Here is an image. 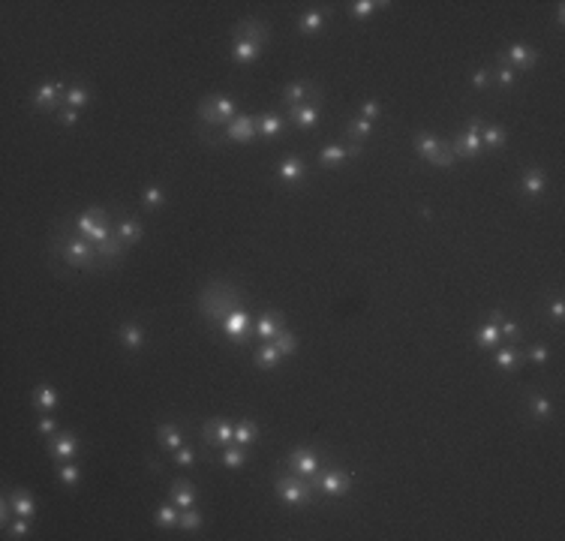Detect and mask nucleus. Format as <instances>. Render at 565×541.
<instances>
[{"label":"nucleus","mask_w":565,"mask_h":541,"mask_svg":"<svg viewBox=\"0 0 565 541\" xmlns=\"http://www.w3.org/2000/svg\"><path fill=\"white\" fill-rule=\"evenodd\" d=\"M61 229H63V226H61ZM52 253L61 256V259L70 265V268H79V271H103V268H105V262L99 259L96 247L90 244V241L79 238V235H70V229H66V235H63V232H54V238H52Z\"/></svg>","instance_id":"f257e3e1"},{"label":"nucleus","mask_w":565,"mask_h":541,"mask_svg":"<svg viewBox=\"0 0 565 541\" xmlns=\"http://www.w3.org/2000/svg\"><path fill=\"white\" fill-rule=\"evenodd\" d=\"M240 304H244V289L229 280H211V286H205L198 295V310L211 322H223Z\"/></svg>","instance_id":"f03ea898"},{"label":"nucleus","mask_w":565,"mask_h":541,"mask_svg":"<svg viewBox=\"0 0 565 541\" xmlns=\"http://www.w3.org/2000/svg\"><path fill=\"white\" fill-rule=\"evenodd\" d=\"M72 232H76L79 238H85L90 241L94 247H99L103 241H109L114 235V229H112V216L105 207H88L85 214H79V216H72Z\"/></svg>","instance_id":"7ed1b4c3"},{"label":"nucleus","mask_w":565,"mask_h":541,"mask_svg":"<svg viewBox=\"0 0 565 541\" xmlns=\"http://www.w3.org/2000/svg\"><path fill=\"white\" fill-rule=\"evenodd\" d=\"M274 493H277V499L286 505H304V502H313L316 499V487L310 484V478H301L292 472V476L274 478Z\"/></svg>","instance_id":"20e7f679"},{"label":"nucleus","mask_w":565,"mask_h":541,"mask_svg":"<svg viewBox=\"0 0 565 541\" xmlns=\"http://www.w3.org/2000/svg\"><path fill=\"white\" fill-rule=\"evenodd\" d=\"M63 96H66L63 81H45V85H39L33 90V108L37 112H61Z\"/></svg>","instance_id":"39448f33"},{"label":"nucleus","mask_w":565,"mask_h":541,"mask_svg":"<svg viewBox=\"0 0 565 541\" xmlns=\"http://www.w3.org/2000/svg\"><path fill=\"white\" fill-rule=\"evenodd\" d=\"M282 103H286L289 108L292 105H307V103H322V88L313 85L310 79L307 81H292V85L282 88Z\"/></svg>","instance_id":"423d86ee"},{"label":"nucleus","mask_w":565,"mask_h":541,"mask_svg":"<svg viewBox=\"0 0 565 541\" xmlns=\"http://www.w3.org/2000/svg\"><path fill=\"white\" fill-rule=\"evenodd\" d=\"M202 439H205L207 454H211L214 448H226V445L235 442V424H229V421H207V424H202Z\"/></svg>","instance_id":"0eeeda50"},{"label":"nucleus","mask_w":565,"mask_h":541,"mask_svg":"<svg viewBox=\"0 0 565 541\" xmlns=\"http://www.w3.org/2000/svg\"><path fill=\"white\" fill-rule=\"evenodd\" d=\"M286 463H289V472H295V476H301V478H313V476H319V469H322V457L316 454L313 448H295Z\"/></svg>","instance_id":"6e6552de"},{"label":"nucleus","mask_w":565,"mask_h":541,"mask_svg":"<svg viewBox=\"0 0 565 541\" xmlns=\"http://www.w3.org/2000/svg\"><path fill=\"white\" fill-rule=\"evenodd\" d=\"M256 136H259V123H256V118H250V114H238L235 121H229L226 127H223L220 141H240V145H247V141H253Z\"/></svg>","instance_id":"1a4fd4ad"},{"label":"nucleus","mask_w":565,"mask_h":541,"mask_svg":"<svg viewBox=\"0 0 565 541\" xmlns=\"http://www.w3.org/2000/svg\"><path fill=\"white\" fill-rule=\"evenodd\" d=\"M496 63H505V66H511V70H533L538 63V52L533 45L514 43V45L505 48V52H500V61Z\"/></svg>","instance_id":"9d476101"},{"label":"nucleus","mask_w":565,"mask_h":541,"mask_svg":"<svg viewBox=\"0 0 565 541\" xmlns=\"http://www.w3.org/2000/svg\"><path fill=\"white\" fill-rule=\"evenodd\" d=\"M313 487H316V493L337 499V496H346L349 490H352V478H349L343 469H331L325 476H319V481H316Z\"/></svg>","instance_id":"9b49d317"},{"label":"nucleus","mask_w":565,"mask_h":541,"mask_svg":"<svg viewBox=\"0 0 565 541\" xmlns=\"http://www.w3.org/2000/svg\"><path fill=\"white\" fill-rule=\"evenodd\" d=\"M223 325V334H226L229 340H235L238 346H244V340H247V331L253 328V316L244 310V307H238V310H232L226 319L220 322Z\"/></svg>","instance_id":"f8f14e48"},{"label":"nucleus","mask_w":565,"mask_h":541,"mask_svg":"<svg viewBox=\"0 0 565 541\" xmlns=\"http://www.w3.org/2000/svg\"><path fill=\"white\" fill-rule=\"evenodd\" d=\"M282 328H286V316L277 313V310H265L259 316V322H253V334H256V340H262V343H271Z\"/></svg>","instance_id":"ddd939ff"},{"label":"nucleus","mask_w":565,"mask_h":541,"mask_svg":"<svg viewBox=\"0 0 565 541\" xmlns=\"http://www.w3.org/2000/svg\"><path fill=\"white\" fill-rule=\"evenodd\" d=\"M48 451H52L54 460H76L79 454V436L72 430H63V433H54L48 439Z\"/></svg>","instance_id":"4468645a"},{"label":"nucleus","mask_w":565,"mask_h":541,"mask_svg":"<svg viewBox=\"0 0 565 541\" xmlns=\"http://www.w3.org/2000/svg\"><path fill=\"white\" fill-rule=\"evenodd\" d=\"M520 193L529 196V198H538L547 190V172L538 169V165H533V169H523L520 172V181H517Z\"/></svg>","instance_id":"2eb2a0df"},{"label":"nucleus","mask_w":565,"mask_h":541,"mask_svg":"<svg viewBox=\"0 0 565 541\" xmlns=\"http://www.w3.org/2000/svg\"><path fill=\"white\" fill-rule=\"evenodd\" d=\"M235 39H253V43H259L265 48V43L271 39V30H268V24L259 21V19H240L235 24Z\"/></svg>","instance_id":"dca6fc26"},{"label":"nucleus","mask_w":565,"mask_h":541,"mask_svg":"<svg viewBox=\"0 0 565 541\" xmlns=\"http://www.w3.org/2000/svg\"><path fill=\"white\" fill-rule=\"evenodd\" d=\"M454 154L457 160H475V156L484 154V145H481V130H466L460 139L454 141Z\"/></svg>","instance_id":"f3484780"},{"label":"nucleus","mask_w":565,"mask_h":541,"mask_svg":"<svg viewBox=\"0 0 565 541\" xmlns=\"http://www.w3.org/2000/svg\"><path fill=\"white\" fill-rule=\"evenodd\" d=\"M277 178L282 184H304L307 181V165L301 156H286L277 163Z\"/></svg>","instance_id":"a211bd4d"},{"label":"nucleus","mask_w":565,"mask_h":541,"mask_svg":"<svg viewBox=\"0 0 565 541\" xmlns=\"http://www.w3.org/2000/svg\"><path fill=\"white\" fill-rule=\"evenodd\" d=\"M207 99H211L214 114H217L220 127H226L229 121H235V118H238V99H235V96H229V94H211Z\"/></svg>","instance_id":"6ab92c4d"},{"label":"nucleus","mask_w":565,"mask_h":541,"mask_svg":"<svg viewBox=\"0 0 565 541\" xmlns=\"http://www.w3.org/2000/svg\"><path fill=\"white\" fill-rule=\"evenodd\" d=\"M262 57V45L253 43V39H235L232 43V61L247 66V63H256Z\"/></svg>","instance_id":"aec40b11"},{"label":"nucleus","mask_w":565,"mask_h":541,"mask_svg":"<svg viewBox=\"0 0 565 541\" xmlns=\"http://www.w3.org/2000/svg\"><path fill=\"white\" fill-rule=\"evenodd\" d=\"M289 121H292L298 130H313L316 123H319V105H316V103L292 105V108H289Z\"/></svg>","instance_id":"412c9836"},{"label":"nucleus","mask_w":565,"mask_h":541,"mask_svg":"<svg viewBox=\"0 0 565 541\" xmlns=\"http://www.w3.org/2000/svg\"><path fill=\"white\" fill-rule=\"evenodd\" d=\"M505 141H508V132H505L502 123H484L481 127V145L484 151H505Z\"/></svg>","instance_id":"4be33fe9"},{"label":"nucleus","mask_w":565,"mask_h":541,"mask_svg":"<svg viewBox=\"0 0 565 541\" xmlns=\"http://www.w3.org/2000/svg\"><path fill=\"white\" fill-rule=\"evenodd\" d=\"M172 502L178 505L181 511L184 509H193L196 505V484L193 481H184V478H178V481H172Z\"/></svg>","instance_id":"5701e85b"},{"label":"nucleus","mask_w":565,"mask_h":541,"mask_svg":"<svg viewBox=\"0 0 565 541\" xmlns=\"http://www.w3.org/2000/svg\"><path fill=\"white\" fill-rule=\"evenodd\" d=\"M325 19L328 12L322 10H307L298 15V33H304V37H316V33H322V28H325Z\"/></svg>","instance_id":"b1692460"},{"label":"nucleus","mask_w":565,"mask_h":541,"mask_svg":"<svg viewBox=\"0 0 565 541\" xmlns=\"http://www.w3.org/2000/svg\"><path fill=\"white\" fill-rule=\"evenodd\" d=\"M520 349L517 346H496L493 349V364L500 367L502 373H514L520 367Z\"/></svg>","instance_id":"393cba45"},{"label":"nucleus","mask_w":565,"mask_h":541,"mask_svg":"<svg viewBox=\"0 0 565 541\" xmlns=\"http://www.w3.org/2000/svg\"><path fill=\"white\" fill-rule=\"evenodd\" d=\"M156 442H160L163 451H178L184 445V433H181L178 424H160L156 427Z\"/></svg>","instance_id":"a878e982"},{"label":"nucleus","mask_w":565,"mask_h":541,"mask_svg":"<svg viewBox=\"0 0 565 541\" xmlns=\"http://www.w3.org/2000/svg\"><path fill=\"white\" fill-rule=\"evenodd\" d=\"M114 235H118L127 247H132V244H138V241H141L145 229H141V223L136 220V216H121V220H118V229H114Z\"/></svg>","instance_id":"bb28decb"},{"label":"nucleus","mask_w":565,"mask_h":541,"mask_svg":"<svg viewBox=\"0 0 565 541\" xmlns=\"http://www.w3.org/2000/svg\"><path fill=\"white\" fill-rule=\"evenodd\" d=\"M121 343L127 352H141L145 349V328L138 322H127L121 328Z\"/></svg>","instance_id":"cd10ccee"},{"label":"nucleus","mask_w":565,"mask_h":541,"mask_svg":"<svg viewBox=\"0 0 565 541\" xmlns=\"http://www.w3.org/2000/svg\"><path fill=\"white\" fill-rule=\"evenodd\" d=\"M96 253H99V259H103L105 265H112V262H121V259H123V253H127V244H123L118 235H112L109 241H103V244L96 247Z\"/></svg>","instance_id":"c85d7f7f"},{"label":"nucleus","mask_w":565,"mask_h":541,"mask_svg":"<svg viewBox=\"0 0 565 541\" xmlns=\"http://www.w3.org/2000/svg\"><path fill=\"white\" fill-rule=\"evenodd\" d=\"M10 496H12V514H19V518H33L37 514V502H33V496L28 490L15 487L10 490Z\"/></svg>","instance_id":"c756f323"},{"label":"nucleus","mask_w":565,"mask_h":541,"mask_svg":"<svg viewBox=\"0 0 565 541\" xmlns=\"http://www.w3.org/2000/svg\"><path fill=\"white\" fill-rule=\"evenodd\" d=\"M33 406H37L39 412H52L57 409V391L48 385V382H43V385L33 388Z\"/></svg>","instance_id":"7c9ffc66"},{"label":"nucleus","mask_w":565,"mask_h":541,"mask_svg":"<svg viewBox=\"0 0 565 541\" xmlns=\"http://www.w3.org/2000/svg\"><path fill=\"white\" fill-rule=\"evenodd\" d=\"M256 123H259V136L262 139H277V136L286 132V123H282V118H280V114H274V112L256 118Z\"/></svg>","instance_id":"2f4dec72"},{"label":"nucleus","mask_w":565,"mask_h":541,"mask_svg":"<svg viewBox=\"0 0 565 541\" xmlns=\"http://www.w3.org/2000/svg\"><path fill=\"white\" fill-rule=\"evenodd\" d=\"M439 147H442V141H439L436 136H427V132H418V136H415V154H418L421 160L433 163V156L439 154Z\"/></svg>","instance_id":"473e14b6"},{"label":"nucleus","mask_w":565,"mask_h":541,"mask_svg":"<svg viewBox=\"0 0 565 541\" xmlns=\"http://www.w3.org/2000/svg\"><path fill=\"white\" fill-rule=\"evenodd\" d=\"M178 520H181V509L174 502H165V505H160V509L154 511V523L160 529H174V527H178Z\"/></svg>","instance_id":"72a5a7b5"},{"label":"nucleus","mask_w":565,"mask_h":541,"mask_svg":"<svg viewBox=\"0 0 565 541\" xmlns=\"http://www.w3.org/2000/svg\"><path fill=\"white\" fill-rule=\"evenodd\" d=\"M475 343H478V349H487V352H493V349L502 343V337H500V325H496V322H487L484 328H478Z\"/></svg>","instance_id":"f704fd0d"},{"label":"nucleus","mask_w":565,"mask_h":541,"mask_svg":"<svg viewBox=\"0 0 565 541\" xmlns=\"http://www.w3.org/2000/svg\"><path fill=\"white\" fill-rule=\"evenodd\" d=\"M259 442V427L250 421V418H244V421H238L235 424V445H244V448H250Z\"/></svg>","instance_id":"c9c22d12"},{"label":"nucleus","mask_w":565,"mask_h":541,"mask_svg":"<svg viewBox=\"0 0 565 541\" xmlns=\"http://www.w3.org/2000/svg\"><path fill=\"white\" fill-rule=\"evenodd\" d=\"M280 358H282V355H280V349H277V346H274V343H262L259 349H256L253 361L259 364L262 370H274V367L280 364Z\"/></svg>","instance_id":"e433bc0d"},{"label":"nucleus","mask_w":565,"mask_h":541,"mask_svg":"<svg viewBox=\"0 0 565 541\" xmlns=\"http://www.w3.org/2000/svg\"><path fill=\"white\" fill-rule=\"evenodd\" d=\"M349 147L346 145H328V147H322L319 151V163L325 165V169H334V165H340L343 160H349Z\"/></svg>","instance_id":"4c0bfd02"},{"label":"nucleus","mask_w":565,"mask_h":541,"mask_svg":"<svg viewBox=\"0 0 565 541\" xmlns=\"http://www.w3.org/2000/svg\"><path fill=\"white\" fill-rule=\"evenodd\" d=\"M385 6H391V3H388V0H355V3H349V15L358 21V19L373 15L376 10H385Z\"/></svg>","instance_id":"58836bf2"},{"label":"nucleus","mask_w":565,"mask_h":541,"mask_svg":"<svg viewBox=\"0 0 565 541\" xmlns=\"http://www.w3.org/2000/svg\"><path fill=\"white\" fill-rule=\"evenodd\" d=\"M247 457H250V451H247L244 445H226V451H223V457H220V463L226 466V469H240V466L247 463Z\"/></svg>","instance_id":"ea45409f"},{"label":"nucleus","mask_w":565,"mask_h":541,"mask_svg":"<svg viewBox=\"0 0 565 541\" xmlns=\"http://www.w3.org/2000/svg\"><path fill=\"white\" fill-rule=\"evenodd\" d=\"M57 478H61V484L63 487H79V481H81V472H79V466L72 463V460H57Z\"/></svg>","instance_id":"a19ab883"},{"label":"nucleus","mask_w":565,"mask_h":541,"mask_svg":"<svg viewBox=\"0 0 565 541\" xmlns=\"http://www.w3.org/2000/svg\"><path fill=\"white\" fill-rule=\"evenodd\" d=\"M63 105H70V108H85L90 105V90L85 85H70L66 88V96H63Z\"/></svg>","instance_id":"79ce46f5"},{"label":"nucleus","mask_w":565,"mask_h":541,"mask_svg":"<svg viewBox=\"0 0 565 541\" xmlns=\"http://www.w3.org/2000/svg\"><path fill=\"white\" fill-rule=\"evenodd\" d=\"M529 415H533V421H551V418H553V403H551V397L535 394V397H533V406H529Z\"/></svg>","instance_id":"37998d69"},{"label":"nucleus","mask_w":565,"mask_h":541,"mask_svg":"<svg viewBox=\"0 0 565 541\" xmlns=\"http://www.w3.org/2000/svg\"><path fill=\"white\" fill-rule=\"evenodd\" d=\"M370 132H373V121L352 118L346 123V141H361V139H367Z\"/></svg>","instance_id":"c03bdc74"},{"label":"nucleus","mask_w":565,"mask_h":541,"mask_svg":"<svg viewBox=\"0 0 565 541\" xmlns=\"http://www.w3.org/2000/svg\"><path fill=\"white\" fill-rule=\"evenodd\" d=\"M271 343L280 349V355H282V358H289V355H295V352H298V337H295L289 328H282L280 334L271 340Z\"/></svg>","instance_id":"a18cd8bd"},{"label":"nucleus","mask_w":565,"mask_h":541,"mask_svg":"<svg viewBox=\"0 0 565 541\" xmlns=\"http://www.w3.org/2000/svg\"><path fill=\"white\" fill-rule=\"evenodd\" d=\"M490 81H496L500 88H514V81H517V76H514V70L511 66H505V63H496L493 70H490Z\"/></svg>","instance_id":"49530a36"},{"label":"nucleus","mask_w":565,"mask_h":541,"mask_svg":"<svg viewBox=\"0 0 565 541\" xmlns=\"http://www.w3.org/2000/svg\"><path fill=\"white\" fill-rule=\"evenodd\" d=\"M141 205H145V211H156V207L165 205V190L163 187H147L145 196H141Z\"/></svg>","instance_id":"de8ad7c7"},{"label":"nucleus","mask_w":565,"mask_h":541,"mask_svg":"<svg viewBox=\"0 0 565 541\" xmlns=\"http://www.w3.org/2000/svg\"><path fill=\"white\" fill-rule=\"evenodd\" d=\"M202 511H198L196 509V505H193V509H184V511H181V520H178V527L181 529H184V532H196L198 527H202Z\"/></svg>","instance_id":"09e8293b"},{"label":"nucleus","mask_w":565,"mask_h":541,"mask_svg":"<svg viewBox=\"0 0 565 541\" xmlns=\"http://www.w3.org/2000/svg\"><path fill=\"white\" fill-rule=\"evenodd\" d=\"M500 337L505 340V343H520L523 328H520L517 322H511V319H502V322H500Z\"/></svg>","instance_id":"8fccbe9b"},{"label":"nucleus","mask_w":565,"mask_h":541,"mask_svg":"<svg viewBox=\"0 0 565 541\" xmlns=\"http://www.w3.org/2000/svg\"><path fill=\"white\" fill-rule=\"evenodd\" d=\"M457 163V154H454V145L451 141H442V147H439V154L433 156V165H439V169H448V165Z\"/></svg>","instance_id":"3c124183"},{"label":"nucleus","mask_w":565,"mask_h":541,"mask_svg":"<svg viewBox=\"0 0 565 541\" xmlns=\"http://www.w3.org/2000/svg\"><path fill=\"white\" fill-rule=\"evenodd\" d=\"M174 466H181V469H189V466H196V451L189 448L187 442L174 451Z\"/></svg>","instance_id":"603ef678"},{"label":"nucleus","mask_w":565,"mask_h":541,"mask_svg":"<svg viewBox=\"0 0 565 541\" xmlns=\"http://www.w3.org/2000/svg\"><path fill=\"white\" fill-rule=\"evenodd\" d=\"M30 518H19V514H15V520L10 523V527H6V532H10V538H24V535H28V532H30V523H28Z\"/></svg>","instance_id":"864d4df0"},{"label":"nucleus","mask_w":565,"mask_h":541,"mask_svg":"<svg viewBox=\"0 0 565 541\" xmlns=\"http://www.w3.org/2000/svg\"><path fill=\"white\" fill-rule=\"evenodd\" d=\"M529 361H533L535 367H542V364H547V361H551V346L535 343L533 349H529Z\"/></svg>","instance_id":"5fc2aeb1"},{"label":"nucleus","mask_w":565,"mask_h":541,"mask_svg":"<svg viewBox=\"0 0 565 541\" xmlns=\"http://www.w3.org/2000/svg\"><path fill=\"white\" fill-rule=\"evenodd\" d=\"M361 118L364 121H379L382 118V105L376 103V99H364L361 103Z\"/></svg>","instance_id":"6e6d98bb"},{"label":"nucleus","mask_w":565,"mask_h":541,"mask_svg":"<svg viewBox=\"0 0 565 541\" xmlns=\"http://www.w3.org/2000/svg\"><path fill=\"white\" fill-rule=\"evenodd\" d=\"M469 85L475 90H484L490 85V70H475L472 72V79H469Z\"/></svg>","instance_id":"4d7b16f0"},{"label":"nucleus","mask_w":565,"mask_h":541,"mask_svg":"<svg viewBox=\"0 0 565 541\" xmlns=\"http://www.w3.org/2000/svg\"><path fill=\"white\" fill-rule=\"evenodd\" d=\"M57 121H61L63 127H72V123H79V112L76 108H70V105H63L61 112H57Z\"/></svg>","instance_id":"13d9d810"},{"label":"nucleus","mask_w":565,"mask_h":541,"mask_svg":"<svg viewBox=\"0 0 565 541\" xmlns=\"http://www.w3.org/2000/svg\"><path fill=\"white\" fill-rule=\"evenodd\" d=\"M37 433H39V436H54V433H57V424H54L52 418H39V421H37Z\"/></svg>","instance_id":"bf43d9fd"},{"label":"nucleus","mask_w":565,"mask_h":541,"mask_svg":"<svg viewBox=\"0 0 565 541\" xmlns=\"http://www.w3.org/2000/svg\"><path fill=\"white\" fill-rule=\"evenodd\" d=\"M551 319H553V322H556V325H559V322H562V319H565V304H562V301H559V298H556V301H553V304H551Z\"/></svg>","instance_id":"052dcab7"},{"label":"nucleus","mask_w":565,"mask_h":541,"mask_svg":"<svg viewBox=\"0 0 565 541\" xmlns=\"http://www.w3.org/2000/svg\"><path fill=\"white\" fill-rule=\"evenodd\" d=\"M562 21H565V3H556V24L562 28Z\"/></svg>","instance_id":"680f3d73"},{"label":"nucleus","mask_w":565,"mask_h":541,"mask_svg":"<svg viewBox=\"0 0 565 541\" xmlns=\"http://www.w3.org/2000/svg\"><path fill=\"white\" fill-rule=\"evenodd\" d=\"M505 319V313L502 310H493V313H490V322H496V325H500Z\"/></svg>","instance_id":"e2e57ef3"}]
</instances>
